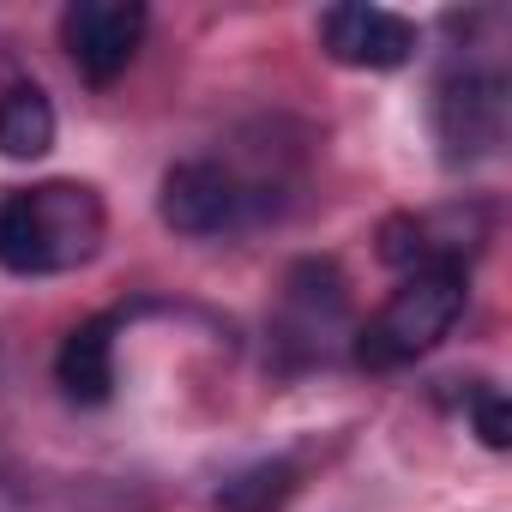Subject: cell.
Returning <instances> with one entry per match:
<instances>
[{
    "label": "cell",
    "mask_w": 512,
    "mask_h": 512,
    "mask_svg": "<svg viewBox=\"0 0 512 512\" xmlns=\"http://www.w3.org/2000/svg\"><path fill=\"white\" fill-rule=\"evenodd\" d=\"M55 145V103L43 85H13L7 97H0V151L31 163Z\"/></svg>",
    "instance_id": "ba28073f"
},
{
    "label": "cell",
    "mask_w": 512,
    "mask_h": 512,
    "mask_svg": "<svg viewBox=\"0 0 512 512\" xmlns=\"http://www.w3.org/2000/svg\"><path fill=\"white\" fill-rule=\"evenodd\" d=\"M115 326H121V314H91V320H79V326L61 338V350H55V380H61V392H67L73 404H85V410L109 404L115 386H121V374H115Z\"/></svg>",
    "instance_id": "52a82bcc"
},
{
    "label": "cell",
    "mask_w": 512,
    "mask_h": 512,
    "mask_svg": "<svg viewBox=\"0 0 512 512\" xmlns=\"http://www.w3.org/2000/svg\"><path fill=\"white\" fill-rule=\"evenodd\" d=\"M470 302V272L464 266H422L404 272V284L386 296V308L356 332V362L374 374H392L416 356H428L464 314Z\"/></svg>",
    "instance_id": "7a4b0ae2"
},
{
    "label": "cell",
    "mask_w": 512,
    "mask_h": 512,
    "mask_svg": "<svg viewBox=\"0 0 512 512\" xmlns=\"http://www.w3.org/2000/svg\"><path fill=\"white\" fill-rule=\"evenodd\" d=\"M145 25H151V13L139 0H73L61 13V49L91 85H109L133 67Z\"/></svg>",
    "instance_id": "277c9868"
},
{
    "label": "cell",
    "mask_w": 512,
    "mask_h": 512,
    "mask_svg": "<svg viewBox=\"0 0 512 512\" xmlns=\"http://www.w3.org/2000/svg\"><path fill=\"white\" fill-rule=\"evenodd\" d=\"M320 43L338 67H362V73H392L416 55V25L404 13L386 7H362V0H344V7L320 13Z\"/></svg>",
    "instance_id": "8992f818"
},
{
    "label": "cell",
    "mask_w": 512,
    "mask_h": 512,
    "mask_svg": "<svg viewBox=\"0 0 512 512\" xmlns=\"http://www.w3.org/2000/svg\"><path fill=\"white\" fill-rule=\"evenodd\" d=\"M296 464L290 458H260V464H247V470H235L223 488H217V512H284L290 500H296Z\"/></svg>",
    "instance_id": "9c48e42d"
},
{
    "label": "cell",
    "mask_w": 512,
    "mask_h": 512,
    "mask_svg": "<svg viewBox=\"0 0 512 512\" xmlns=\"http://www.w3.org/2000/svg\"><path fill=\"white\" fill-rule=\"evenodd\" d=\"M506 127H512V97H506L500 67H464L434 85V133H440L446 163L500 157Z\"/></svg>",
    "instance_id": "3957f363"
},
{
    "label": "cell",
    "mask_w": 512,
    "mask_h": 512,
    "mask_svg": "<svg viewBox=\"0 0 512 512\" xmlns=\"http://www.w3.org/2000/svg\"><path fill=\"white\" fill-rule=\"evenodd\" d=\"M247 187L223 169V163H175L163 175V193H157V211L175 235H193V241H211V235H235L247 223Z\"/></svg>",
    "instance_id": "5b68a950"
},
{
    "label": "cell",
    "mask_w": 512,
    "mask_h": 512,
    "mask_svg": "<svg viewBox=\"0 0 512 512\" xmlns=\"http://www.w3.org/2000/svg\"><path fill=\"white\" fill-rule=\"evenodd\" d=\"M103 235L109 211L91 181H37L0 193V266L19 278H55L91 266Z\"/></svg>",
    "instance_id": "6da1fadb"
},
{
    "label": "cell",
    "mask_w": 512,
    "mask_h": 512,
    "mask_svg": "<svg viewBox=\"0 0 512 512\" xmlns=\"http://www.w3.org/2000/svg\"><path fill=\"white\" fill-rule=\"evenodd\" d=\"M470 422H476V434H482L488 452H506L512 416H506V392H500V386H476V392H470Z\"/></svg>",
    "instance_id": "30bf717a"
}]
</instances>
